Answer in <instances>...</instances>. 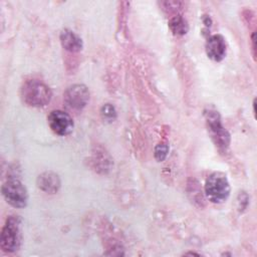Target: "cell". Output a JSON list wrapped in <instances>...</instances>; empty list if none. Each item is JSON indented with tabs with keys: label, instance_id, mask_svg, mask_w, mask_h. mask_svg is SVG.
Here are the masks:
<instances>
[{
	"label": "cell",
	"instance_id": "9a60e30c",
	"mask_svg": "<svg viewBox=\"0 0 257 257\" xmlns=\"http://www.w3.org/2000/svg\"><path fill=\"white\" fill-rule=\"evenodd\" d=\"M252 43H253V51H254V55H255V32H253L252 34Z\"/></svg>",
	"mask_w": 257,
	"mask_h": 257
},
{
	"label": "cell",
	"instance_id": "52a82bcc",
	"mask_svg": "<svg viewBox=\"0 0 257 257\" xmlns=\"http://www.w3.org/2000/svg\"><path fill=\"white\" fill-rule=\"evenodd\" d=\"M47 122L51 131L58 136L69 135L74 126L71 116L60 109H55L50 111L47 116Z\"/></svg>",
	"mask_w": 257,
	"mask_h": 257
},
{
	"label": "cell",
	"instance_id": "5b68a950",
	"mask_svg": "<svg viewBox=\"0 0 257 257\" xmlns=\"http://www.w3.org/2000/svg\"><path fill=\"white\" fill-rule=\"evenodd\" d=\"M2 195L14 208H24L28 202L26 187L16 178H9L2 186Z\"/></svg>",
	"mask_w": 257,
	"mask_h": 257
},
{
	"label": "cell",
	"instance_id": "9c48e42d",
	"mask_svg": "<svg viewBox=\"0 0 257 257\" xmlns=\"http://www.w3.org/2000/svg\"><path fill=\"white\" fill-rule=\"evenodd\" d=\"M37 187L48 194H55L58 192L61 182L59 176L51 171H46L40 174L36 180Z\"/></svg>",
	"mask_w": 257,
	"mask_h": 257
},
{
	"label": "cell",
	"instance_id": "5bb4252c",
	"mask_svg": "<svg viewBox=\"0 0 257 257\" xmlns=\"http://www.w3.org/2000/svg\"><path fill=\"white\" fill-rule=\"evenodd\" d=\"M203 22H204V24H205V26H206L207 28H209V27L212 25V19H211V17L208 16V15H204V16H203Z\"/></svg>",
	"mask_w": 257,
	"mask_h": 257
},
{
	"label": "cell",
	"instance_id": "8fae6325",
	"mask_svg": "<svg viewBox=\"0 0 257 257\" xmlns=\"http://www.w3.org/2000/svg\"><path fill=\"white\" fill-rule=\"evenodd\" d=\"M169 27L175 35H185L189 30L188 21L180 14L174 15L170 19Z\"/></svg>",
	"mask_w": 257,
	"mask_h": 257
},
{
	"label": "cell",
	"instance_id": "2e32d148",
	"mask_svg": "<svg viewBox=\"0 0 257 257\" xmlns=\"http://www.w3.org/2000/svg\"><path fill=\"white\" fill-rule=\"evenodd\" d=\"M186 255H199V254H197L195 252H189V253H186Z\"/></svg>",
	"mask_w": 257,
	"mask_h": 257
},
{
	"label": "cell",
	"instance_id": "8992f818",
	"mask_svg": "<svg viewBox=\"0 0 257 257\" xmlns=\"http://www.w3.org/2000/svg\"><path fill=\"white\" fill-rule=\"evenodd\" d=\"M63 100L70 109L81 110L86 106L89 100L88 88L84 84H72L65 89Z\"/></svg>",
	"mask_w": 257,
	"mask_h": 257
},
{
	"label": "cell",
	"instance_id": "7c38bea8",
	"mask_svg": "<svg viewBox=\"0 0 257 257\" xmlns=\"http://www.w3.org/2000/svg\"><path fill=\"white\" fill-rule=\"evenodd\" d=\"M100 114L103 119H105L107 121H113L116 118L115 107L110 103H105L101 106Z\"/></svg>",
	"mask_w": 257,
	"mask_h": 257
},
{
	"label": "cell",
	"instance_id": "6da1fadb",
	"mask_svg": "<svg viewBox=\"0 0 257 257\" xmlns=\"http://www.w3.org/2000/svg\"><path fill=\"white\" fill-rule=\"evenodd\" d=\"M21 96L27 105L42 107L50 102L52 98V91L44 82L31 79L25 81L21 86Z\"/></svg>",
	"mask_w": 257,
	"mask_h": 257
},
{
	"label": "cell",
	"instance_id": "30bf717a",
	"mask_svg": "<svg viewBox=\"0 0 257 257\" xmlns=\"http://www.w3.org/2000/svg\"><path fill=\"white\" fill-rule=\"evenodd\" d=\"M62 47L69 52H79L83 47L82 39L72 30L63 29L59 35Z\"/></svg>",
	"mask_w": 257,
	"mask_h": 257
},
{
	"label": "cell",
	"instance_id": "4fadbf2b",
	"mask_svg": "<svg viewBox=\"0 0 257 257\" xmlns=\"http://www.w3.org/2000/svg\"><path fill=\"white\" fill-rule=\"evenodd\" d=\"M168 153H169V146L166 143H159L155 147L154 156L158 162H163L167 158Z\"/></svg>",
	"mask_w": 257,
	"mask_h": 257
},
{
	"label": "cell",
	"instance_id": "277c9868",
	"mask_svg": "<svg viewBox=\"0 0 257 257\" xmlns=\"http://www.w3.org/2000/svg\"><path fill=\"white\" fill-rule=\"evenodd\" d=\"M230 183L225 174L215 172L211 174L205 183V195L212 203H223L230 195Z\"/></svg>",
	"mask_w": 257,
	"mask_h": 257
},
{
	"label": "cell",
	"instance_id": "ba28073f",
	"mask_svg": "<svg viewBox=\"0 0 257 257\" xmlns=\"http://www.w3.org/2000/svg\"><path fill=\"white\" fill-rule=\"evenodd\" d=\"M206 53L214 61H221L226 56V41L221 34H213L207 38Z\"/></svg>",
	"mask_w": 257,
	"mask_h": 257
},
{
	"label": "cell",
	"instance_id": "7a4b0ae2",
	"mask_svg": "<svg viewBox=\"0 0 257 257\" xmlns=\"http://www.w3.org/2000/svg\"><path fill=\"white\" fill-rule=\"evenodd\" d=\"M21 219L18 216H9L0 236V247L3 251L13 253L21 246Z\"/></svg>",
	"mask_w": 257,
	"mask_h": 257
},
{
	"label": "cell",
	"instance_id": "3957f363",
	"mask_svg": "<svg viewBox=\"0 0 257 257\" xmlns=\"http://www.w3.org/2000/svg\"><path fill=\"white\" fill-rule=\"evenodd\" d=\"M204 115L208 132L215 146L221 152H226L230 146V135L223 126L219 112L214 109H207L205 110Z\"/></svg>",
	"mask_w": 257,
	"mask_h": 257
}]
</instances>
